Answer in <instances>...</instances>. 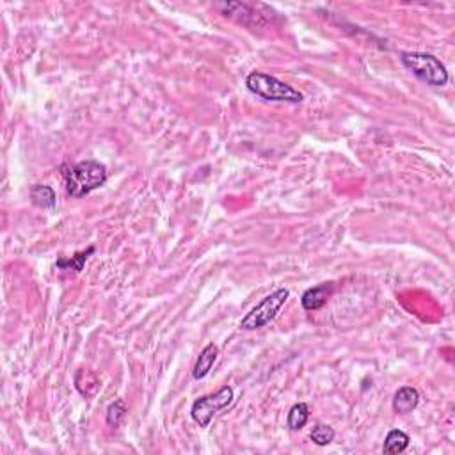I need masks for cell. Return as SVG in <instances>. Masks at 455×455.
Returning <instances> with one entry per match:
<instances>
[{"mask_svg":"<svg viewBox=\"0 0 455 455\" xmlns=\"http://www.w3.org/2000/svg\"><path fill=\"white\" fill-rule=\"evenodd\" d=\"M246 86L253 94L267 102L301 103L304 100V94L301 91L263 71H251L246 79Z\"/></svg>","mask_w":455,"mask_h":455,"instance_id":"cell-2","label":"cell"},{"mask_svg":"<svg viewBox=\"0 0 455 455\" xmlns=\"http://www.w3.org/2000/svg\"><path fill=\"white\" fill-rule=\"evenodd\" d=\"M334 428L329 427V425L326 424H318L315 425L313 431L310 432V440L313 441L315 445H318V447H327L329 443H333L334 440Z\"/></svg>","mask_w":455,"mask_h":455,"instance_id":"cell-14","label":"cell"},{"mask_svg":"<svg viewBox=\"0 0 455 455\" xmlns=\"http://www.w3.org/2000/svg\"><path fill=\"white\" fill-rule=\"evenodd\" d=\"M409 443H411V438H409L404 431L393 428V431H389L388 435H386L385 445H382V454L386 455L402 454V452L408 450Z\"/></svg>","mask_w":455,"mask_h":455,"instance_id":"cell-9","label":"cell"},{"mask_svg":"<svg viewBox=\"0 0 455 455\" xmlns=\"http://www.w3.org/2000/svg\"><path fill=\"white\" fill-rule=\"evenodd\" d=\"M94 246H89V248L86 249V251H80V253H75L71 258L68 260H57V263H55V267L61 269V271H75V272H82L84 271V265H86V262L89 260L91 255H94Z\"/></svg>","mask_w":455,"mask_h":455,"instance_id":"cell-10","label":"cell"},{"mask_svg":"<svg viewBox=\"0 0 455 455\" xmlns=\"http://www.w3.org/2000/svg\"><path fill=\"white\" fill-rule=\"evenodd\" d=\"M31 200L36 207L40 208H55V203H57L54 188L40 184L31 188Z\"/></svg>","mask_w":455,"mask_h":455,"instance_id":"cell-12","label":"cell"},{"mask_svg":"<svg viewBox=\"0 0 455 455\" xmlns=\"http://www.w3.org/2000/svg\"><path fill=\"white\" fill-rule=\"evenodd\" d=\"M66 193L71 197H84L102 187L107 181V167L98 161H82L64 169Z\"/></svg>","mask_w":455,"mask_h":455,"instance_id":"cell-1","label":"cell"},{"mask_svg":"<svg viewBox=\"0 0 455 455\" xmlns=\"http://www.w3.org/2000/svg\"><path fill=\"white\" fill-rule=\"evenodd\" d=\"M290 297V290L288 288H278L267 297H263L262 301L249 311L246 317L240 320V329L242 331H256L262 327L269 326L276 317H278L279 310L285 306V302Z\"/></svg>","mask_w":455,"mask_h":455,"instance_id":"cell-4","label":"cell"},{"mask_svg":"<svg viewBox=\"0 0 455 455\" xmlns=\"http://www.w3.org/2000/svg\"><path fill=\"white\" fill-rule=\"evenodd\" d=\"M420 404V393L412 386H402L393 396V411L396 415H408Z\"/></svg>","mask_w":455,"mask_h":455,"instance_id":"cell-7","label":"cell"},{"mask_svg":"<svg viewBox=\"0 0 455 455\" xmlns=\"http://www.w3.org/2000/svg\"><path fill=\"white\" fill-rule=\"evenodd\" d=\"M217 357H219V347H217L216 343H208V345H204V349L200 352V357H197V361L193 370V377L196 379V381L204 379L208 373L212 372Z\"/></svg>","mask_w":455,"mask_h":455,"instance_id":"cell-8","label":"cell"},{"mask_svg":"<svg viewBox=\"0 0 455 455\" xmlns=\"http://www.w3.org/2000/svg\"><path fill=\"white\" fill-rule=\"evenodd\" d=\"M126 412H128V409H126V404L123 398H118V401H114L112 404L107 408V412H105V420H107V425L112 428L119 427L121 425V422L125 420Z\"/></svg>","mask_w":455,"mask_h":455,"instance_id":"cell-13","label":"cell"},{"mask_svg":"<svg viewBox=\"0 0 455 455\" xmlns=\"http://www.w3.org/2000/svg\"><path fill=\"white\" fill-rule=\"evenodd\" d=\"M401 63L408 68L415 77L434 87L447 86L450 80L448 70L435 55L425 52H402Z\"/></svg>","mask_w":455,"mask_h":455,"instance_id":"cell-3","label":"cell"},{"mask_svg":"<svg viewBox=\"0 0 455 455\" xmlns=\"http://www.w3.org/2000/svg\"><path fill=\"white\" fill-rule=\"evenodd\" d=\"M308 420H310V405L306 402H299V404L292 405V409L288 411L287 427L290 431H301L308 424Z\"/></svg>","mask_w":455,"mask_h":455,"instance_id":"cell-11","label":"cell"},{"mask_svg":"<svg viewBox=\"0 0 455 455\" xmlns=\"http://www.w3.org/2000/svg\"><path fill=\"white\" fill-rule=\"evenodd\" d=\"M334 287L333 283H320L317 287L308 288L301 297L302 308L306 311H317L320 308H324L329 301V297L333 295Z\"/></svg>","mask_w":455,"mask_h":455,"instance_id":"cell-6","label":"cell"},{"mask_svg":"<svg viewBox=\"0 0 455 455\" xmlns=\"http://www.w3.org/2000/svg\"><path fill=\"white\" fill-rule=\"evenodd\" d=\"M233 398H235L233 388L224 386V388H221L217 393L204 395L201 396V398H197V401L193 404V408H191V416H193V420L196 422L200 427L203 428L208 427L217 412H221L223 409L232 405Z\"/></svg>","mask_w":455,"mask_h":455,"instance_id":"cell-5","label":"cell"}]
</instances>
